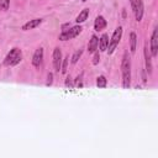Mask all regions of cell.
Masks as SVG:
<instances>
[{"label":"cell","instance_id":"4fadbf2b","mask_svg":"<svg viewBox=\"0 0 158 158\" xmlns=\"http://www.w3.org/2000/svg\"><path fill=\"white\" fill-rule=\"evenodd\" d=\"M108 46H109V36L106 33H102V36L100 37L99 40V47H100V51H106L108 49Z\"/></svg>","mask_w":158,"mask_h":158},{"label":"cell","instance_id":"5bb4252c","mask_svg":"<svg viewBox=\"0 0 158 158\" xmlns=\"http://www.w3.org/2000/svg\"><path fill=\"white\" fill-rule=\"evenodd\" d=\"M136 46H137V36L135 32L130 33V51L131 53H135L136 52Z\"/></svg>","mask_w":158,"mask_h":158},{"label":"cell","instance_id":"ba28073f","mask_svg":"<svg viewBox=\"0 0 158 158\" xmlns=\"http://www.w3.org/2000/svg\"><path fill=\"white\" fill-rule=\"evenodd\" d=\"M43 61V48L40 47L36 49V52L33 53V57H32V64L35 67H40L41 63Z\"/></svg>","mask_w":158,"mask_h":158},{"label":"cell","instance_id":"d6986e66","mask_svg":"<svg viewBox=\"0 0 158 158\" xmlns=\"http://www.w3.org/2000/svg\"><path fill=\"white\" fill-rule=\"evenodd\" d=\"M10 6V0H0V10L6 11Z\"/></svg>","mask_w":158,"mask_h":158},{"label":"cell","instance_id":"6da1fadb","mask_svg":"<svg viewBox=\"0 0 158 158\" xmlns=\"http://www.w3.org/2000/svg\"><path fill=\"white\" fill-rule=\"evenodd\" d=\"M121 73H122V87L124 89H130L131 87V61L129 53L125 52L121 62Z\"/></svg>","mask_w":158,"mask_h":158},{"label":"cell","instance_id":"30bf717a","mask_svg":"<svg viewBox=\"0 0 158 158\" xmlns=\"http://www.w3.org/2000/svg\"><path fill=\"white\" fill-rule=\"evenodd\" d=\"M106 25H108V22H106V20H105L104 16H101V15L96 16L95 22H94V29H95V31H101L102 29L106 27Z\"/></svg>","mask_w":158,"mask_h":158},{"label":"cell","instance_id":"7402d4cb","mask_svg":"<svg viewBox=\"0 0 158 158\" xmlns=\"http://www.w3.org/2000/svg\"><path fill=\"white\" fill-rule=\"evenodd\" d=\"M66 87H68V88L72 87V78L71 77H67V79H66Z\"/></svg>","mask_w":158,"mask_h":158},{"label":"cell","instance_id":"7c38bea8","mask_svg":"<svg viewBox=\"0 0 158 158\" xmlns=\"http://www.w3.org/2000/svg\"><path fill=\"white\" fill-rule=\"evenodd\" d=\"M98 46H99V38L95 35H93L91 36V40L89 41V44H88L89 53H94V52L98 49Z\"/></svg>","mask_w":158,"mask_h":158},{"label":"cell","instance_id":"8992f818","mask_svg":"<svg viewBox=\"0 0 158 158\" xmlns=\"http://www.w3.org/2000/svg\"><path fill=\"white\" fill-rule=\"evenodd\" d=\"M151 56L153 57H157L158 55V29H154L153 30V33H152V37H151Z\"/></svg>","mask_w":158,"mask_h":158},{"label":"cell","instance_id":"5b68a950","mask_svg":"<svg viewBox=\"0 0 158 158\" xmlns=\"http://www.w3.org/2000/svg\"><path fill=\"white\" fill-rule=\"evenodd\" d=\"M131 6H132V10H133V14H135V17H136V21H141L142 17H143V2L142 0H131Z\"/></svg>","mask_w":158,"mask_h":158},{"label":"cell","instance_id":"8fae6325","mask_svg":"<svg viewBox=\"0 0 158 158\" xmlns=\"http://www.w3.org/2000/svg\"><path fill=\"white\" fill-rule=\"evenodd\" d=\"M145 60H146V71L148 74L152 73V61H151V52L148 49V46H145Z\"/></svg>","mask_w":158,"mask_h":158},{"label":"cell","instance_id":"ffe728a7","mask_svg":"<svg viewBox=\"0 0 158 158\" xmlns=\"http://www.w3.org/2000/svg\"><path fill=\"white\" fill-rule=\"evenodd\" d=\"M52 83H53V73H48L46 85H47V87H51V85H52Z\"/></svg>","mask_w":158,"mask_h":158},{"label":"cell","instance_id":"52a82bcc","mask_svg":"<svg viewBox=\"0 0 158 158\" xmlns=\"http://www.w3.org/2000/svg\"><path fill=\"white\" fill-rule=\"evenodd\" d=\"M62 66V51L60 47H56L53 49V67L56 72H60Z\"/></svg>","mask_w":158,"mask_h":158},{"label":"cell","instance_id":"603a6c76","mask_svg":"<svg viewBox=\"0 0 158 158\" xmlns=\"http://www.w3.org/2000/svg\"><path fill=\"white\" fill-rule=\"evenodd\" d=\"M122 16H124V19L126 17V10H125V9H124V11H122Z\"/></svg>","mask_w":158,"mask_h":158},{"label":"cell","instance_id":"ac0fdd59","mask_svg":"<svg viewBox=\"0 0 158 158\" xmlns=\"http://www.w3.org/2000/svg\"><path fill=\"white\" fill-rule=\"evenodd\" d=\"M68 62H69V56H66V57L62 60V66H61V72H62L63 74H66V73H67Z\"/></svg>","mask_w":158,"mask_h":158},{"label":"cell","instance_id":"7a4b0ae2","mask_svg":"<svg viewBox=\"0 0 158 158\" xmlns=\"http://www.w3.org/2000/svg\"><path fill=\"white\" fill-rule=\"evenodd\" d=\"M21 60H22V52H21V49H19V48L15 47V48H13L9 52L8 56L5 57L4 66H6V67H14V66L19 64L21 62Z\"/></svg>","mask_w":158,"mask_h":158},{"label":"cell","instance_id":"cb8c5ba5","mask_svg":"<svg viewBox=\"0 0 158 158\" xmlns=\"http://www.w3.org/2000/svg\"><path fill=\"white\" fill-rule=\"evenodd\" d=\"M82 2H83V3H85V2H88V0H82Z\"/></svg>","mask_w":158,"mask_h":158},{"label":"cell","instance_id":"277c9868","mask_svg":"<svg viewBox=\"0 0 158 158\" xmlns=\"http://www.w3.org/2000/svg\"><path fill=\"white\" fill-rule=\"evenodd\" d=\"M82 26H79V25H77V26H73V27H71V29H68V30H63L62 31V33L60 35V40L61 41H67V40H72V38H74V37H77L80 32H82Z\"/></svg>","mask_w":158,"mask_h":158},{"label":"cell","instance_id":"2e32d148","mask_svg":"<svg viewBox=\"0 0 158 158\" xmlns=\"http://www.w3.org/2000/svg\"><path fill=\"white\" fill-rule=\"evenodd\" d=\"M106 84H108V80H106V78H105L104 75H99L96 78V87L98 88L104 89V88H106Z\"/></svg>","mask_w":158,"mask_h":158},{"label":"cell","instance_id":"9a60e30c","mask_svg":"<svg viewBox=\"0 0 158 158\" xmlns=\"http://www.w3.org/2000/svg\"><path fill=\"white\" fill-rule=\"evenodd\" d=\"M88 16H89V9H84V10H82V11L79 13V15L77 16V19H75L77 24H82V22L87 21Z\"/></svg>","mask_w":158,"mask_h":158},{"label":"cell","instance_id":"3957f363","mask_svg":"<svg viewBox=\"0 0 158 158\" xmlns=\"http://www.w3.org/2000/svg\"><path fill=\"white\" fill-rule=\"evenodd\" d=\"M121 36H122V27L119 26V27L115 30V32L113 33L111 40H109V46H108V49H106L109 55H113V53H114V51L116 49V47H118L119 43H120Z\"/></svg>","mask_w":158,"mask_h":158},{"label":"cell","instance_id":"e0dca14e","mask_svg":"<svg viewBox=\"0 0 158 158\" xmlns=\"http://www.w3.org/2000/svg\"><path fill=\"white\" fill-rule=\"evenodd\" d=\"M82 55H83V49H78V51H75V52H74V55H73V56H72V58H71V60H72L71 62H72L73 64H75V63L79 61V58L82 57Z\"/></svg>","mask_w":158,"mask_h":158},{"label":"cell","instance_id":"9c48e42d","mask_svg":"<svg viewBox=\"0 0 158 158\" xmlns=\"http://www.w3.org/2000/svg\"><path fill=\"white\" fill-rule=\"evenodd\" d=\"M42 22V19H33V20H30L29 22L24 24L21 30L22 31H29V30H32V29H36L37 26H40Z\"/></svg>","mask_w":158,"mask_h":158},{"label":"cell","instance_id":"44dd1931","mask_svg":"<svg viewBox=\"0 0 158 158\" xmlns=\"http://www.w3.org/2000/svg\"><path fill=\"white\" fill-rule=\"evenodd\" d=\"M99 61H100V55H99V52H94V58H93V64L94 66H96L98 63H99Z\"/></svg>","mask_w":158,"mask_h":158}]
</instances>
